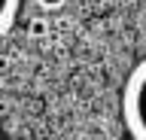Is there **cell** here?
Here are the masks:
<instances>
[{
	"label": "cell",
	"mask_w": 146,
	"mask_h": 140,
	"mask_svg": "<svg viewBox=\"0 0 146 140\" xmlns=\"http://www.w3.org/2000/svg\"><path fill=\"white\" fill-rule=\"evenodd\" d=\"M49 31H52V28H49V21H46L43 15H36V19H31V21H27V34H31V37H36V40H40V37H46Z\"/></svg>",
	"instance_id": "obj_3"
},
{
	"label": "cell",
	"mask_w": 146,
	"mask_h": 140,
	"mask_svg": "<svg viewBox=\"0 0 146 140\" xmlns=\"http://www.w3.org/2000/svg\"><path fill=\"white\" fill-rule=\"evenodd\" d=\"M9 67V55H0V70H6Z\"/></svg>",
	"instance_id": "obj_5"
},
{
	"label": "cell",
	"mask_w": 146,
	"mask_h": 140,
	"mask_svg": "<svg viewBox=\"0 0 146 140\" xmlns=\"http://www.w3.org/2000/svg\"><path fill=\"white\" fill-rule=\"evenodd\" d=\"M18 6H21V0H0V37L15 25Z\"/></svg>",
	"instance_id": "obj_2"
},
{
	"label": "cell",
	"mask_w": 146,
	"mask_h": 140,
	"mask_svg": "<svg viewBox=\"0 0 146 140\" xmlns=\"http://www.w3.org/2000/svg\"><path fill=\"white\" fill-rule=\"evenodd\" d=\"M122 122L131 140H146V58L128 73L122 88Z\"/></svg>",
	"instance_id": "obj_1"
},
{
	"label": "cell",
	"mask_w": 146,
	"mask_h": 140,
	"mask_svg": "<svg viewBox=\"0 0 146 140\" xmlns=\"http://www.w3.org/2000/svg\"><path fill=\"white\" fill-rule=\"evenodd\" d=\"M0 88H3V79H0Z\"/></svg>",
	"instance_id": "obj_6"
},
{
	"label": "cell",
	"mask_w": 146,
	"mask_h": 140,
	"mask_svg": "<svg viewBox=\"0 0 146 140\" xmlns=\"http://www.w3.org/2000/svg\"><path fill=\"white\" fill-rule=\"evenodd\" d=\"M67 0H36V6H43V9H49V12H55V9H61Z\"/></svg>",
	"instance_id": "obj_4"
}]
</instances>
